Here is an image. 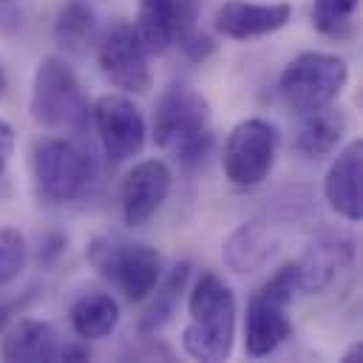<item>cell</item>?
<instances>
[{
  "instance_id": "5",
  "label": "cell",
  "mask_w": 363,
  "mask_h": 363,
  "mask_svg": "<svg viewBox=\"0 0 363 363\" xmlns=\"http://www.w3.org/2000/svg\"><path fill=\"white\" fill-rule=\"evenodd\" d=\"M349 82V68L337 54L303 51L281 74L278 91L298 113H312L332 105Z\"/></svg>"
},
{
  "instance_id": "24",
  "label": "cell",
  "mask_w": 363,
  "mask_h": 363,
  "mask_svg": "<svg viewBox=\"0 0 363 363\" xmlns=\"http://www.w3.org/2000/svg\"><path fill=\"white\" fill-rule=\"evenodd\" d=\"M179 48H182L190 60H204V57H210V54H213L216 43H213L207 34H201V31L190 28L187 34H182V37H179Z\"/></svg>"
},
{
  "instance_id": "17",
  "label": "cell",
  "mask_w": 363,
  "mask_h": 363,
  "mask_svg": "<svg viewBox=\"0 0 363 363\" xmlns=\"http://www.w3.org/2000/svg\"><path fill=\"white\" fill-rule=\"evenodd\" d=\"M119 323V303L113 295L91 289L79 295L71 306V329L79 340H99L108 337Z\"/></svg>"
},
{
  "instance_id": "9",
  "label": "cell",
  "mask_w": 363,
  "mask_h": 363,
  "mask_svg": "<svg viewBox=\"0 0 363 363\" xmlns=\"http://www.w3.org/2000/svg\"><path fill=\"white\" fill-rule=\"evenodd\" d=\"M91 119L99 136V145L108 156V162L119 164L133 159L145 145V116L142 111L122 94H105L94 102Z\"/></svg>"
},
{
  "instance_id": "16",
  "label": "cell",
  "mask_w": 363,
  "mask_h": 363,
  "mask_svg": "<svg viewBox=\"0 0 363 363\" xmlns=\"http://www.w3.org/2000/svg\"><path fill=\"white\" fill-rule=\"evenodd\" d=\"M62 346H65V340L60 337V332L51 323L23 318L6 332L0 354H3V360H26V363L60 360Z\"/></svg>"
},
{
  "instance_id": "3",
  "label": "cell",
  "mask_w": 363,
  "mask_h": 363,
  "mask_svg": "<svg viewBox=\"0 0 363 363\" xmlns=\"http://www.w3.org/2000/svg\"><path fill=\"white\" fill-rule=\"evenodd\" d=\"M298 289V269L295 261L278 267L258 292H252L244 315V349L250 357H267L272 354L289 335L292 320L286 315V306Z\"/></svg>"
},
{
  "instance_id": "25",
  "label": "cell",
  "mask_w": 363,
  "mask_h": 363,
  "mask_svg": "<svg viewBox=\"0 0 363 363\" xmlns=\"http://www.w3.org/2000/svg\"><path fill=\"white\" fill-rule=\"evenodd\" d=\"M11 153H14V128L6 119H0V173L6 170Z\"/></svg>"
},
{
  "instance_id": "20",
  "label": "cell",
  "mask_w": 363,
  "mask_h": 363,
  "mask_svg": "<svg viewBox=\"0 0 363 363\" xmlns=\"http://www.w3.org/2000/svg\"><path fill=\"white\" fill-rule=\"evenodd\" d=\"M96 31V14L91 6L79 3V0H68L60 14H57V23H54V37L57 43H62L65 48H74V51H82L91 37Z\"/></svg>"
},
{
  "instance_id": "22",
  "label": "cell",
  "mask_w": 363,
  "mask_h": 363,
  "mask_svg": "<svg viewBox=\"0 0 363 363\" xmlns=\"http://www.w3.org/2000/svg\"><path fill=\"white\" fill-rule=\"evenodd\" d=\"M28 258V247H26V235L14 227H0V286L11 284Z\"/></svg>"
},
{
  "instance_id": "6",
  "label": "cell",
  "mask_w": 363,
  "mask_h": 363,
  "mask_svg": "<svg viewBox=\"0 0 363 363\" xmlns=\"http://www.w3.org/2000/svg\"><path fill=\"white\" fill-rule=\"evenodd\" d=\"M28 108L34 122L43 128H82L91 113L77 74L60 57L40 60L31 82Z\"/></svg>"
},
{
  "instance_id": "2",
  "label": "cell",
  "mask_w": 363,
  "mask_h": 363,
  "mask_svg": "<svg viewBox=\"0 0 363 363\" xmlns=\"http://www.w3.org/2000/svg\"><path fill=\"white\" fill-rule=\"evenodd\" d=\"M153 139L159 147L176 150L179 162L193 167L204 162L210 136V102L190 85H170L153 113Z\"/></svg>"
},
{
  "instance_id": "13",
  "label": "cell",
  "mask_w": 363,
  "mask_h": 363,
  "mask_svg": "<svg viewBox=\"0 0 363 363\" xmlns=\"http://www.w3.org/2000/svg\"><path fill=\"white\" fill-rule=\"evenodd\" d=\"M292 17L289 3L227 0L213 14V28L227 40H255L284 28Z\"/></svg>"
},
{
  "instance_id": "11",
  "label": "cell",
  "mask_w": 363,
  "mask_h": 363,
  "mask_svg": "<svg viewBox=\"0 0 363 363\" xmlns=\"http://www.w3.org/2000/svg\"><path fill=\"white\" fill-rule=\"evenodd\" d=\"M170 184H173V173L162 159L136 162L122 179V190H119L122 218L130 227L147 224L164 204Z\"/></svg>"
},
{
  "instance_id": "26",
  "label": "cell",
  "mask_w": 363,
  "mask_h": 363,
  "mask_svg": "<svg viewBox=\"0 0 363 363\" xmlns=\"http://www.w3.org/2000/svg\"><path fill=\"white\" fill-rule=\"evenodd\" d=\"M360 357H363V346H360V343H352V349L343 354V360H349V363H352V360H360Z\"/></svg>"
},
{
  "instance_id": "12",
  "label": "cell",
  "mask_w": 363,
  "mask_h": 363,
  "mask_svg": "<svg viewBox=\"0 0 363 363\" xmlns=\"http://www.w3.org/2000/svg\"><path fill=\"white\" fill-rule=\"evenodd\" d=\"M196 20L193 0H139L136 37L147 54H164L182 34H187Z\"/></svg>"
},
{
  "instance_id": "4",
  "label": "cell",
  "mask_w": 363,
  "mask_h": 363,
  "mask_svg": "<svg viewBox=\"0 0 363 363\" xmlns=\"http://www.w3.org/2000/svg\"><path fill=\"white\" fill-rule=\"evenodd\" d=\"M34 190L48 204L79 199L96 176L94 156L68 139H40L31 156Z\"/></svg>"
},
{
  "instance_id": "7",
  "label": "cell",
  "mask_w": 363,
  "mask_h": 363,
  "mask_svg": "<svg viewBox=\"0 0 363 363\" xmlns=\"http://www.w3.org/2000/svg\"><path fill=\"white\" fill-rule=\"evenodd\" d=\"M88 261L128 301H145L162 278V255L145 244L94 238L88 244Z\"/></svg>"
},
{
  "instance_id": "19",
  "label": "cell",
  "mask_w": 363,
  "mask_h": 363,
  "mask_svg": "<svg viewBox=\"0 0 363 363\" xmlns=\"http://www.w3.org/2000/svg\"><path fill=\"white\" fill-rule=\"evenodd\" d=\"M275 250V241L269 238V233L258 224H241L235 233H230V238L224 241V261L233 272H252L258 269L264 261H269Z\"/></svg>"
},
{
  "instance_id": "8",
  "label": "cell",
  "mask_w": 363,
  "mask_h": 363,
  "mask_svg": "<svg viewBox=\"0 0 363 363\" xmlns=\"http://www.w3.org/2000/svg\"><path fill=\"white\" fill-rule=\"evenodd\" d=\"M278 145H281V136L272 122L261 116L238 122L224 142V156H221L224 176L235 187L261 184L275 164Z\"/></svg>"
},
{
  "instance_id": "18",
  "label": "cell",
  "mask_w": 363,
  "mask_h": 363,
  "mask_svg": "<svg viewBox=\"0 0 363 363\" xmlns=\"http://www.w3.org/2000/svg\"><path fill=\"white\" fill-rule=\"evenodd\" d=\"M303 125L298 128L295 136V147L309 156V159H320L326 153H332L340 142V136L346 133V116L335 108H320L312 113H303Z\"/></svg>"
},
{
  "instance_id": "21",
  "label": "cell",
  "mask_w": 363,
  "mask_h": 363,
  "mask_svg": "<svg viewBox=\"0 0 363 363\" xmlns=\"http://www.w3.org/2000/svg\"><path fill=\"white\" fill-rule=\"evenodd\" d=\"M187 275H190V264L184 261V264H176L164 281L159 278V284H156V289H153L156 298H153V303L147 306V312H145V318H142V329L153 332V329H159L162 323L170 320V315H173V309H176V303H179V298H182V289H184V284H187Z\"/></svg>"
},
{
  "instance_id": "27",
  "label": "cell",
  "mask_w": 363,
  "mask_h": 363,
  "mask_svg": "<svg viewBox=\"0 0 363 363\" xmlns=\"http://www.w3.org/2000/svg\"><path fill=\"white\" fill-rule=\"evenodd\" d=\"M6 82H9V79H6V71H3V65H0V94L6 91Z\"/></svg>"
},
{
  "instance_id": "15",
  "label": "cell",
  "mask_w": 363,
  "mask_h": 363,
  "mask_svg": "<svg viewBox=\"0 0 363 363\" xmlns=\"http://www.w3.org/2000/svg\"><path fill=\"white\" fill-rule=\"evenodd\" d=\"M352 264V241L346 235L326 233L315 238L303 255L295 261L298 269V289L301 292H326L329 286L337 284V278L349 269Z\"/></svg>"
},
{
  "instance_id": "23",
  "label": "cell",
  "mask_w": 363,
  "mask_h": 363,
  "mask_svg": "<svg viewBox=\"0 0 363 363\" xmlns=\"http://www.w3.org/2000/svg\"><path fill=\"white\" fill-rule=\"evenodd\" d=\"M357 6L360 0H312V26L320 34H335L352 20Z\"/></svg>"
},
{
  "instance_id": "10",
  "label": "cell",
  "mask_w": 363,
  "mask_h": 363,
  "mask_svg": "<svg viewBox=\"0 0 363 363\" xmlns=\"http://www.w3.org/2000/svg\"><path fill=\"white\" fill-rule=\"evenodd\" d=\"M142 40L130 23H116L99 43L96 60L102 74L125 94H145L150 88V62Z\"/></svg>"
},
{
  "instance_id": "28",
  "label": "cell",
  "mask_w": 363,
  "mask_h": 363,
  "mask_svg": "<svg viewBox=\"0 0 363 363\" xmlns=\"http://www.w3.org/2000/svg\"><path fill=\"white\" fill-rule=\"evenodd\" d=\"M6 318H9V306H0V326L6 323Z\"/></svg>"
},
{
  "instance_id": "1",
  "label": "cell",
  "mask_w": 363,
  "mask_h": 363,
  "mask_svg": "<svg viewBox=\"0 0 363 363\" xmlns=\"http://www.w3.org/2000/svg\"><path fill=\"white\" fill-rule=\"evenodd\" d=\"M190 323L182 332V346L196 360H227L235 340V295L216 275L201 272L187 295Z\"/></svg>"
},
{
  "instance_id": "14",
  "label": "cell",
  "mask_w": 363,
  "mask_h": 363,
  "mask_svg": "<svg viewBox=\"0 0 363 363\" xmlns=\"http://www.w3.org/2000/svg\"><path fill=\"white\" fill-rule=\"evenodd\" d=\"M323 196L340 218L346 221L363 218V142L360 139H352L335 156L323 179Z\"/></svg>"
}]
</instances>
